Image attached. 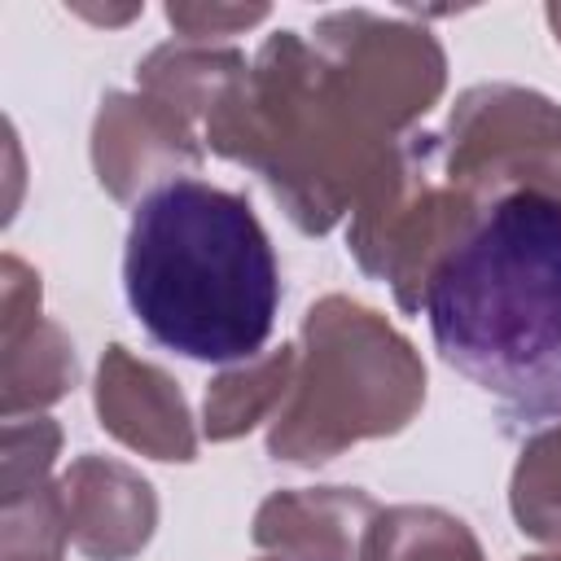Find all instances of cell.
<instances>
[{
	"instance_id": "cell-22",
	"label": "cell",
	"mask_w": 561,
	"mask_h": 561,
	"mask_svg": "<svg viewBox=\"0 0 561 561\" xmlns=\"http://www.w3.org/2000/svg\"><path fill=\"white\" fill-rule=\"evenodd\" d=\"M522 561H561V552H539V557H522Z\"/></svg>"
},
{
	"instance_id": "cell-4",
	"label": "cell",
	"mask_w": 561,
	"mask_h": 561,
	"mask_svg": "<svg viewBox=\"0 0 561 561\" xmlns=\"http://www.w3.org/2000/svg\"><path fill=\"white\" fill-rule=\"evenodd\" d=\"M425 403L416 346L373 307L324 294L302 316V351L285 408L267 430V456L324 465L364 438L399 434Z\"/></svg>"
},
{
	"instance_id": "cell-8",
	"label": "cell",
	"mask_w": 561,
	"mask_h": 561,
	"mask_svg": "<svg viewBox=\"0 0 561 561\" xmlns=\"http://www.w3.org/2000/svg\"><path fill=\"white\" fill-rule=\"evenodd\" d=\"M92 167L110 197L145 202L202 167V140L180 110L145 92H110L92 123Z\"/></svg>"
},
{
	"instance_id": "cell-19",
	"label": "cell",
	"mask_w": 561,
	"mask_h": 561,
	"mask_svg": "<svg viewBox=\"0 0 561 561\" xmlns=\"http://www.w3.org/2000/svg\"><path fill=\"white\" fill-rule=\"evenodd\" d=\"M263 18H267V4H167V22L180 31V39H193V44L250 31Z\"/></svg>"
},
{
	"instance_id": "cell-2",
	"label": "cell",
	"mask_w": 561,
	"mask_h": 561,
	"mask_svg": "<svg viewBox=\"0 0 561 561\" xmlns=\"http://www.w3.org/2000/svg\"><path fill=\"white\" fill-rule=\"evenodd\" d=\"M123 289L145 333L167 351L245 364L263 355L276 324L280 267L250 202L188 175L136 202Z\"/></svg>"
},
{
	"instance_id": "cell-11",
	"label": "cell",
	"mask_w": 561,
	"mask_h": 561,
	"mask_svg": "<svg viewBox=\"0 0 561 561\" xmlns=\"http://www.w3.org/2000/svg\"><path fill=\"white\" fill-rule=\"evenodd\" d=\"M70 543L88 561H131L158 526V495L149 478L114 456H79L61 473Z\"/></svg>"
},
{
	"instance_id": "cell-14",
	"label": "cell",
	"mask_w": 561,
	"mask_h": 561,
	"mask_svg": "<svg viewBox=\"0 0 561 561\" xmlns=\"http://www.w3.org/2000/svg\"><path fill=\"white\" fill-rule=\"evenodd\" d=\"M294 373H298L294 346L263 351V355L219 373L202 403V434L210 443H232V438L250 434L259 421H276V412L285 408V399L294 390Z\"/></svg>"
},
{
	"instance_id": "cell-7",
	"label": "cell",
	"mask_w": 561,
	"mask_h": 561,
	"mask_svg": "<svg viewBox=\"0 0 561 561\" xmlns=\"http://www.w3.org/2000/svg\"><path fill=\"white\" fill-rule=\"evenodd\" d=\"M307 39L394 140L412 136L447 88L443 44L416 22L381 18L373 9H337L316 18Z\"/></svg>"
},
{
	"instance_id": "cell-15",
	"label": "cell",
	"mask_w": 561,
	"mask_h": 561,
	"mask_svg": "<svg viewBox=\"0 0 561 561\" xmlns=\"http://www.w3.org/2000/svg\"><path fill=\"white\" fill-rule=\"evenodd\" d=\"M364 561H486V552L456 513L434 504H394L373 517Z\"/></svg>"
},
{
	"instance_id": "cell-20",
	"label": "cell",
	"mask_w": 561,
	"mask_h": 561,
	"mask_svg": "<svg viewBox=\"0 0 561 561\" xmlns=\"http://www.w3.org/2000/svg\"><path fill=\"white\" fill-rule=\"evenodd\" d=\"M75 13H79V18H88V22H105V26H123V22H131V18H140V4H127V9H92V4H75Z\"/></svg>"
},
{
	"instance_id": "cell-21",
	"label": "cell",
	"mask_w": 561,
	"mask_h": 561,
	"mask_svg": "<svg viewBox=\"0 0 561 561\" xmlns=\"http://www.w3.org/2000/svg\"><path fill=\"white\" fill-rule=\"evenodd\" d=\"M548 26H552V35L561 39V4H548Z\"/></svg>"
},
{
	"instance_id": "cell-10",
	"label": "cell",
	"mask_w": 561,
	"mask_h": 561,
	"mask_svg": "<svg viewBox=\"0 0 561 561\" xmlns=\"http://www.w3.org/2000/svg\"><path fill=\"white\" fill-rule=\"evenodd\" d=\"M92 403L101 430L114 434L123 447L149 460H193L197 456V425L188 412L184 390L158 364L131 355L127 346H105Z\"/></svg>"
},
{
	"instance_id": "cell-3",
	"label": "cell",
	"mask_w": 561,
	"mask_h": 561,
	"mask_svg": "<svg viewBox=\"0 0 561 561\" xmlns=\"http://www.w3.org/2000/svg\"><path fill=\"white\" fill-rule=\"evenodd\" d=\"M206 145L250 167L311 237L355 210L399 145L298 31H276L206 118Z\"/></svg>"
},
{
	"instance_id": "cell-23",
	"label": "cell",
	"mask_w": 561,
	"mask_h": 561,
	"mask_svg": "<svg viewBox=\"0 0 561 561\" xmlns=\"http://www.w3.org/2000/svg\"><path fill=\"white\" fill-rule=\"evenodd\" d=\"M259 561H272V557H259Z\"/></svg>"
},
{
	"instance_id": "cell-5",
	"label": "cell",
	"mask_w": 561,
	"mask_h": 561,
	"mask_svg": "<svg viewBox=\"0 0 561 561\" xmlns=\"http://www.w3.org/2000/svg\"><path fill=\"white\" fill-rule=\"evenodd\" d=\"M482 210L486 206L447 175L443 136L412 131L390 149L355 202L346 245L359 272L390 285L403 311H421L434 272L469 237Z\"/></svg>"
},
{
	"instance_id": "cell-17",
	"label": "cell",
	"mask_w": 561,
	"mask_h": 561,
	"mask_svg": "<svg viewBox=\"0 0 561 561\" xmlns=\"http://www.w3.org/2000/svg\"><path fill=\"white\" fill-rule=\"evenodd\" d=\"M70 539L61 482H44L0 508V561H61Z\"/></svg>"
},
{
	"instance_id": "cell-13",
	"label": "cell",
	"mask_w": 561,
	"mask_h": 561,
	"mask_svg": "<svg viewBox=\"0 0 561 561\" xmlns=\"http://www.w3.org/2000/svg\"><path fill=\"white\" fill-rule=\"evenodd\" d=\"M245 70L250 61L241 48L171 39V44H158L136 66V92L180 110L184 118H210V110L224 101V92L237 79H245Z\"/></svg>"
},
{
	"instance_id": "cell-18",
	"label": "cell",
	"mask_w": 561,
	"mask_h": 561,
	"mask_svg": "<svg viewBox=\"0 0 561 561\" xmlns=\"http://www.w3.org/2000/svg\"><path fill=\"white\" fill-rule=\"evenodd\" d=\"M61 447V425L53 416H13L4 421V456H0V478H4V500H18L35 486L48 482L53 460Z\"/></svg>"
},
{
	"instance_id": "cell-6",
	"label": "cell",
	"mask_w": 561,
	"mask_h": 561,
	"mask_svg": "<svg viewBox=\"0 0 561 561\" xmlns=\"http://www.w3.org/2000/svg\"><path fill=\"white\" fill-rule=\"evenodd\" d=\"M447 175L495 206L517 193L561 202V105L517 83H478L456 96L443 131Z\"/></svg>"
},
{
	"instance_id": "cell-12",
	"label": "cell",
	"mask_w": 561,
	"mask_h": 561,
	"mask_svg": "<svg viewBox=\"0 0 561 561\" xmlns=\"http://www.w3.org/2000/svg\"><path fill=\"white\" fill-rule=\"evenodd\" d=\"M377 513L359 486H294L259 504L250 535L272 561H364Z\"/></svg>"
},
{
	"instance_id": "cell-16",
	"label": "cell",
	"mask_w": 561,
	"mask_h": 561,
	"mask_svg": "<svg viewBox=\"0 0 561 561\" xmlns=\"http://www.w3.org/2000/svg\"><path fill=\"white\" fill-rule=\"evenodd\" d=\"M508 508L522 535L561 543V416L535 430L513 465Z\"/></svg>"
},
{
	"instance_id": "cell-1",
	"label": "cell",
	"mask_w": 561,
	"mask_h": 561,
	"mask_svg": "<svg viewBox=\"0 0 561 561\" xmlns=\"http://www.w3.org/2000/svg\"><path fill=\"white\" fill-rule=\"evenodd\" d=\"M438 355L504 421L561 416V202L517 193L482 210L425 289Z\"/></svg>"
},
{
	"instance_id": "cell-9",
	"label": "cell",
	"mask_w": 561,
	"mask_h": 561,
	"mask_svg": "<svg viewBox=\"0 0 561 561\" xmlns=\"http://www.w3.org/2000/svg\"><path fill=\"white\" fill-rule=\"evenodd\" d=\"M39 272L18 254L0 259V412H44L79 381V359L57 320L39 311Z\"/></svg>"
}]
</instances>
